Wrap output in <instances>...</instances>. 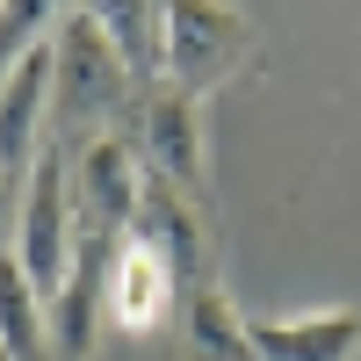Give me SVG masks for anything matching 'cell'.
I'll use <instances>...</instances> for the list:
<instances>
[{"label": "cell", "instance_id": "cell-12", "mask_svg": "<svg viewBox=\"0 0 361 361\" xmlns=\"http://www.w3.org/2000/svg\"><path fill=\"white\" fill-rule=\"evenodd\" d=\"M22 188H29V173H8V166H0V253L15 246V224H22Z\"/></svg>", "mask_w": 361, "mask_h": 361}, {"label": "cell", "instance_id": "cell-8", "mask_svg": "<svg viewBox=\"0 0 361 361\" xmlns=\"http://www.w3.org/2000/svg\"><path fill=\"white\" fill-rule=\"evenodd\" d=\"M44 123H51V37L0 80V166H8V173L37 166Z\"/></svg>", "mask_w": 361, "mask_h": 361}, {"label": "cell", "instance_id": "cell-2", "mask_svg": "<svg viewBox=\"0 0 361 361\" xmlns=\"http://www.w3.org/2000/svg\"><path fill=\"white\" fill-rule=\"evenodd\" d=\"M29 289L51 296L66 289L73 260H80V217H73V166H66V145H44L37 166H29V188H22V224H15V246Z\"/></svg>", "mask_w": 361, "mask_h": 361}, {"label": "cell", "instance_id": "cell-9", "mask_svg": "<svg viewBox=\"0 0 361 361\" xmlns=\"http://www.w3.org/2000/svg\"><path fill=\"white\" fill-rule=\"evenodd\" d=\"M180 361H253V318H238L224 282H195L180 289Z\"/></svg>", "mask_w": 361, "mask_h": 361}, {"label": "cell", "instance_id": "cell-6", "mask_svg": "<svg viewBox=\"0 0 361 361\" xmlns=\"http://www.w3.org/2000/svg\"><path fill=\"white\" fill-rule=\"evenodd\" d=\"M102 318L116 325V333H159V325L180 318V275L166 267L159 246H145V238H116L109 253V282H102Z\"/></svg>", "mask_w": 361, "mask_h": 361}, {"label": "cell", "instance_id": "cell-7", "mask_svg": "<svg viewBox=\"0 0 361 361\" xmlns=\"http://www.w3.org/2000/svg\"><path fill=\"white\" fill-rule=\"evenodd\" d=\"M354 354H361V311L354 304L253 318V361H354Z\"/></svg>", "mask_w": 361, "mask_h": 361}, {"label": "cell", "instance_id": "cell-5", "mask_svg": "<svg viewBox=\"0 0 361 361\" xmlns=\"http://www.w3.org/2000/svg\"><path fill=\"white\" fill-rule=\"evenodd\" d=\"M137 152H145V173H159L166 188L209 202V145H202V102L180 94V87H152L137 94Z\"/></svg>", "mask_w": 361, "mask_h": 361}, {"label": "cell", "instance_id": "cell-3", "mask_svg": "<svg viewBox=\"0 0 361 361\" xmlns=\"http://www.w3.org/2000/svg\"><path fill=\"white\" fill-rule=\"evenodd\" d=\"M66 166H73V217L102 238H130L137 224V202H145V152L130 130H102V137H80L66 145Z\"/></svg>", "mask_w": 361, "mask_h": 361}, {"label": "cell", "instance_id": "cell-1", "mask_svg": "<svg viewBox=\"0 0 361 361\" xmlns=\"http://www.w3.org/2000/svg\"><path fill=\"white\" fill-rule=\"evenodd\" d=\"M123 109H137V80L109 51L94 8H58L51 22V116L80 137L123 130Z\"/></svg>", "mask_w": 361, "mask_h": 361}, {"label": "cell", "instance_id": "cell-4", "mask_svg": "<svg viewBox=\"0 0 361 361\" xmlns=\"http://www.w3.org/2000/svg\"><path fill=\"white\" fill-rule=\"evenodd\" d=\"M253 58V22L231 8H166V87L209 102L224 80L246 73Z\"/></svg>", "mask_w": 361, "mask_h": 361}, {"label": "cell", "instance_id": "cell-11", "mask_svg": "<svg viewBox=\"0 0 361 361\" xmlns=\"http://www.w3.org/2000/svg\"><path fill=\"white\" fill-rule=\"evenodd\" d=\"M51 22H58V8H0V80L51 37Z\"/></svg>", "mask_w": 361, "mask_h": 361}, {"label": "cell", "instance_id": "cell-10", "mask_svg": "<svg viewBox=\"0 0 361 361\" xmlns=\"http://www.w3.org/2000/svg\"><path fill=\"white\" fill-rule=\"evenodd\" d=\"M109 51L123 58V73L137 80V94H152L166 80V8H94Z\"/></svg>", "mask_w": 361, "mask_h": 361}]
</instances>
